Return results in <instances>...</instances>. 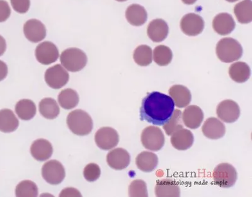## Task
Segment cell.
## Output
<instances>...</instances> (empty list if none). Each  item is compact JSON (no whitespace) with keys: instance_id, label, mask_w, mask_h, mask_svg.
Listing matches in <instances>:
<instances>
[{"instance_id":"cell-9","label":"cell","mask_w":252,"mask_h":197,"mask_svg":"<svg viewBox=\"0 0 252 197\" xmlns=\"http://www.w3.org/2000/svg\"><path fill=\"white\" fill-rule=\"evenodd\" d=\"M94 141L99 148L107 151L118 145L119 136L114 129L109 127H102L96 132Z\"/></svg>"},{"instance_id":"cell-31","label":"cell","mask_w":252,"mask_h":197,"mask_svg":"<svg viewBox=\"0 0 252 197\" xmlns=\"http://www.w3.org/2000/svg\"><path fill=\"white\" fill-rule=\"evenodd\" d=\"M152 49L146 45H141L134 50L133 58L135 62L140 66H147L152 62Z\"/></svg>"},{"instance_id":"cell-21","label":"cell","mask_w":252,"mask_h":197,"mask_svg":"<svg viewBox=\"0 0 252 197\" xmlns=\"http://www.w3.org/2000/svg\"><path fill=\"white\" fill-rule=\"evenodd\" d=\"M155 195L158 197H179L181 189L176 181L172 179H163L158 181L155 189Z\"/></svg>"},{"instance_id":"cell-28","label":"cell","mask_w":252,"mask_h":197,"mask_svg":"<svg viewBox=\"0 0 252 197\" xmlns=\"http://www.w3.org/2000/svg\"><path fill=\"white\" fill-rule=\"evenodd\" d=\"M36 111L37 109L35 104L31 100H21L16 104L15 113L20 119L31 120L35 115Z\"/></svg>"},{"instance_id":"cell-19","label":"cell","mask_w":252,"mask_h":197,"mask_svg":"<svg viewBox=\"0 0 252 197\" xmlns=\"http://www.w3.org/2000/svg\"><path fill=\"white\" fill-rule=\"evenodd\" d=\"M168 93L178 108H185L190 104L192 100L190 90L184 85H173L169 89Z\"/></svg>"},{"instance_id":"cell-6","label":"cell","mask_w":252,"mask_h":197,"mask_svg":"<svg viewBox=\"0 0 252 197\" xmlns=\"http://www.w3.org/2000/svg\"><path fill=\"white\" fill-rule=\"evenodd\" d=\"M142 144L146 149L152 151H158L165 144V136L159 127L149 126L142 132Z\"/></svg>"},{"instance_id":"cell-40","label":"cell","mask_w":252,"mask_h":197,"mask_svg":"<svg viewBox=\"0 0 252 197\" xmlns=\"http://www.w3.org/2000/svg\"><path fill=\"white\" fill-rule=\"evenodd\" d=\"M8 75V66L3 61L0 60V82L5 79Z\"/></svg>"},{"instance_id":"cell-11","label":"cell","mask_w":252,"mask_h":197,"mask_svg":"<svg viewBox=\"0 0 252 197\" xmlns=\"http://www.w3.org/2000/svg\"><path fill=\"white\" fill-rule=\"evenodd\" d=\"M59 56V51L57 47L51 42H42L36 48V59L42 64H53L58 59Z\"/></svg>"},{"instance_id":"cell-32","label":"cell","mask_w":252,"mask_h":197,"mask_svg":"<svg viewBox=\"0 0 252 197\" xmlns=\"http://www.w3.org/2000/svg\"><path fill=\"white\" fill-rule=\"evenodd\" d=\"M172 50L167 46L160 45L154 49V61L159 66H167L172 62Z\"/></svg>"},{"instance_id":"cell-43","label":"cell","mask_w":252,"mask_h":197,"mask_svg":"<svg viewBox=\"0 0 252 197\" xmlns=\"http://www.w3.org/2000/svg\"><path fill=\"white\" fill-rule=\"evenodd\" d=\"M226 1L231 2V3H233V2L237 1H238V0H226Z\"/></svg>"},{"instance_id":"cell-24","label":"cell","mask_w":252,"mask_h":197,"mask_svg":"<svg viewBox=\"0 0 252 197\" xmlns=\"http://www.w3.org/2000/svg\"><path fill=\"white\" fill-rule=\"evenodd\" d=\"M126 17L132 26L139 27L145 24L148 14L143 6L138 4H132L126 10Z\"/></svg>"},{"instance_id":"cell-3","label":"cell","mask_w":252,"mask_h":197,"mask_svg":"<svg viewBox=\"0 0 252 197\" xmlns=\"http://www.w3.org/2000/svg\"><path fill=\"white\" fill-rule=\"evenodd\" d=\"M217 55L220 61L229 63L240 59L243 48L237 40L227 37L220 40L217 46Z\"/></svg>"},{"instance_id":"cell-26","label":"cell","mask_w":252,"mask_h":197,"mask_svg":"<svg viewBox=\"0 0 252 197\" xmlns=\"http://www.w3.org/2000/svg\"><path fill=\"white\" fill-rule=\"evenodd\" d=\"M19 125V120L11 110L0 111V131L4 133H12L17 129Z\"/></svg>"},{"instance_id":"cell-22","label":"cell","mask_w":252,"mask_h":197,"mask_svg":"<svg viewBox=\"0 0 252 197\" xmlns=\"http://www.w3.org/2000/svg\"><path fill=\"white\" fill-rule=\"evenodd\" d=\"M32 156L36 160L44 161L49 160L53 153L52 144L48 141L39 139L32 143L31 147Z\"/></svg>"},{"instance_id":"cell-25","label":"cell","mask_w":252,"mask_h":197,"mask_svg":"<svg viewBox=\"0 0 252 197\" xmlns=\"http://www.w3.org/2000/svg\"><path fill=\"white\" fill-rule=\"evenodd\" d=\"M229 77L234 82L242 84L251 77V70L248 64L244 62H236L229 68Z\"/></svg>"},{"instance_id":"cell-12","label":"cell","mask_w":252,"mask_h":197,"mask_svg":"<svg viewBox=\"0 0 252 197\" xmlns=\"http://www.w3.org/2000/svg\"><path fill=\"white\" fill-rule=\"evenodd\" d=\"M182 32L189 36H196L201 33L204 28L203 19L195 13H188L181 22Z\"/></svg>"},{"instance_id":"cell-34","label":"cell","mask_w":252,"mask_h":197,"mask_svg":"<svg viewBox=\"0 0 252 197\" xmlns=\"http://www.w3.org/2000/svg\"><path fill=\"white\" fill-rule=\"evenodd\" d=\"M38 188L35 183L30 180H25L17 186L15 190L17 197H32L38 196Z\"/></svg>"},{"instance_id":"cell-8","label":"cell","mask_w":252,"mask_h":197,"mask_svg":"<svg viewBox=\"0 0 252 197\" xmlns=\"http://www.w3.org/2000/svg\"><path fill=\"white\" fill-rule=\"evenodd\" d=\"M69 76L62 65L56 64L47 69L45 81L49 86L53 89H60L68 82Z\"/></svg>"},{"instance_id":"cell-15","label":"cell","mask_w":252,"mask_h":197,"mask_svg":"<svg viewBox=\"0 0 252 197\" xmlns=\"http://www.w3.org/2000/svg\"><path fill=\"white\" fill-rule=\"evenodd\" d=\"M202 131L207 138L217 140L224 137L226 134V127L217 118L210 117L205 121Z\"/></svg>"},{"instance_id":"cell-37","label":"cell","mask_w":252,"mask_h":197,"mask_svg":"<svg viewBox=\"0 0 252 197\" xmlns=\"http://www.w3.org/2000/svg\"><path fill=\"white\" fill-rule=\"evenodd\" d=\"M13 10L19 13H26L30 8V0H10Z\"/></svg>"},{"instance_id":"cell-17","label":"cell","mask_w":252,"mask_h":197,"mask_svg":"<svg viewBox=\"0 0 252 197\" xmlns=\"http://www.w3.org/2000/svg\"><path fill=\"white\" fill-rule=\"evenodd\" d=\"M170 141L175 149L179 151H186L192 146L194 138L192 132L182 128L172 134Z\"/></svg>"},{"instance_id":"cell-42","label":"cell","mask_w":252,"mask_h":197,"mask_svg":"<svg viewBox=\"0 0 252 197\" xmlns=\"http://www.w3.org/2000/svg\"><path fill=\"white\" fill-rule=\"evenodd\" d=\"M182 1L186 4H193L197 1V0H182Z\"/></svg>"},{"instance_id":"cell-2","label":"cell","mask_w":252,"mask_h":197,"mask_svg":"<svg viewBox=\"0 0 252 197\" xmlns=\"http://www.w3.org/2000/svg\"><path fill=\"white\" fill-rule=\"evenodd\" d=\"M68 128L73 134L80 136H87L93 129V120L89 114L82 110H75L67 117Z\"/></svg>"},{"instance_id":"cell-14","label":"cell","mask_w":252,"mask_h":197,"mask_svg":"<svg viewBox=\"0 0 252 197\" xmlns=\"http://www.w3.org/2000/svg\"><path fill=\"white\" fill-rule=\"evenodd\" d=\"M107 162L108 165L112 169L116 170L126 169L130 164V154L125 149H114L108 153Z\"/></svg>"},{"instance_id":"cell-7","label":"cell","mask_w":252,"mask_h":197,"mask_svg":"<svg viewBox=\"0 0 252 197\" xmlns=\"http://www.w3.org/2000/svg\"><path fill=\"white\" fill-rule=\"evenodd\" d=\"M42 177L51 185H59L65 178V169L57 160H51L45 163L42 169Z\"/></svg>"},{"instance_id":"cell-27","label":"cell","mask_w":252,"mask_h":197,"mask_svg":"<svg viewBox=\"0 0 252 197\" xmlns=\"http://www.w3.org/2000/svg\"><path fill=\"white\" fill-rule=\"evenodd\" d=\"M236 19L241 24H246L252 21V2L251 0H244L236 4L234 8Z\"/></svg>"},{"instance_id":"cell-4","label":"cell","mask_w":252,"mask_h":197,"mask_svg":"<svg viewBox=\"0 0 252 197\" xmlns=\"http://www.w3.org/2000/svg\"><path fill=\"white\" fill-rule=\"evenodd\" d=\"M63 66L71 72H78L86 66V54L78 48H69L63 51L60 57Z\"/></svg>"},{"instance_id":"cell-1","label":"cell","mask_w":252,"mask_h":197,"mask_svg":"<svg viewBox=\"0 0 252 197\" xmlns=\"http://www.w3.org/2000/svg\"><path fill=\"white\" fill-rule=\"evenodd\" d=\"M175 110L172 98L165 94L153 91L146 96L140 109V119L161 126L172 117Z\"/></svg>"},{"instance_id":"cell-10","label":"cell","mask_w":252,"mask_h":197,"mask_svg":"<svg viewBox=\"0 0 252 197\" xmlns=\"http://www.w3.org/2000/svg\"><path fill=\"white\" fill-rule=\"evenodd\" d=\"M217 113L218 117L222 122L231 124L236 122L240 117V109L235 101L225 100L218 105Z\"/></svg>"},{"instance_id":"cell-35","label":"cell","mask_w":252,"mask_h":197,"mask_svg":"<svg viewBox=\"0 0 252 197\" xmlns=\"http://www.w3.org/2000/svg\"><path fill=\"white\" fill-rule=\"evenodd\" d=\"M129 196L130 197H148L147 185L145 181L135 180L129 187Z\"/></svg>"},{"instance_id":"cell-29","label":"cell","mask_w":252,"mask_h":197,"mask_svg":"<svg viewBox=\"0 0 252 197\" xmlns=\"http://www.w3.org/2000/svg\"><path fill=\"white\" fill-rule=\"evenodd\" d=\"M39 108L40 114L47 119H55L60 113L59 105L51 98H44L40 101Z\"/></svg>"},{"instance_id":"cell-5","label":"cell","mask_w":252,"mask_h":197,"mask_svg":"<svg viewBox=\"0 0 252 197\" xmlns=\"http://www.w3.org/2000/svg\"><path fill=\"white\" fill-rule=\"evenodd\" d=\"M214 181L222 189H228L235 185L238 178V173L235 167L228 163H220L214 169Z\"/></svg>"},{"instance_id":"cell-41","label":"cell","mask_w":252,"mask_h":197,"mask_svg":"<svg viewBox=\"0 0 252 197\" xmlns=\"http://www.w3.org/2000/svg\"><path fill=\"white\" fill-rule=\"evenodd\" d=\"M6 49V43L5 39L1 35H0V56L3 55Z\"/></svg>"},{"instance_id":"cell-23","label":"cell","mask_w":252,"mask_h":197,"mask_svg":"<svg viewBox=\"0 0 252 197\" xmlns=\"http://www.w3.org/2000/svg\"><path fill=\"white\" fill-rule=\"evenodd\" d=\"M137 167L145 173H150L157 169L158 158L156 154L149 151H143L136 158Z\"/></svg>"},{"instance_id":"cell-30","label":"cell","mask_w":252,"mask_h":197,"mask_svg":"<svg viewBox=\"0 0 252 197\" xmlns=\"http://www.w3.org/2000/svg\"><path fill=\"white\" fill-rule=\"evenodd\" d=\"M58 102L62 108L70 110L77 106L79 103V96L77 92L74 89H65L61 91L58 95Z\"/></svg>"},{"instance_id":"cell-33","label":"cell","mask_w":252,"mask_h":197,"mask_svg":"<svg viewBox=\"0 0 252 197\" xmlns=\"http://www.w3.org/2000/svg\"><path fill=\"white\" fill-rule=\"evenodd\" d=\"M182 112L180 110H174L170 120L163 125V130L166 135L172 136L178 130L183 128Z\"/></svg>"},{"instance_id":"cell-39","label":"cell","mask_w":252,"mask_h":197,"mask_svg":"<svg viewBox=\"0 0 252 197\" xmlns=\"http://www.w3.org/2000/svg\"><path fill=\"white\" fill-rule=\"evenodd\" d=\"M60 197H82L80 192L78 190L73 189V188H67V189L63 190Z\"/></svg>"},{"instance_id":"cell-16","label":"cell","mask_w":252,"mask_h":197,"mask_svg":"<svg viewBox=\"0 0 252 197\" xmlns=\"http://www.w3.org/2000/svg\"><path fill=\"white\" fill-rule=\"evenodd\" d=\"M204 113L197 105H190L184 110L182 120L187 127L191 129L199 128L204 120Z\"/></svg>"},{"instance_id":"cell-36","label":"cell","mask_w":252,"mask_h":197,"mask_svg":"<svg viewBox=\"0 0 252 197\" xmlns=\"http://www.w3.org/2000/svg\"><path fill=\"white\" fill-rule=\"evenodd\" d=\"M101 174V170L100 167L95 163H90L85 168L83 171V175L84 177L89 182H93V181L98 180L100 177Z\"/></svg>"},{"instance_id":"cell-44","label":"cell","mask_w":252,"mask_h":197,"mask_svg":"<svg viewBox=\"0 0 252 197\" xmlns=\"http://www.w3.org/2000/svg\"><path fill=\"white\" fill-rule=\"evenodd\" d=\"M116 1H119V2H123L127 1V0H116Z\"/></svg>"},{"instance_id":"cell-38","label":"cell","mask_w":252,"mask_h":197,"mask_svg":"<svg viewBox=\"0 0 252 197\" xmlns=\"http://www.w3.org/2000/svg\"><path fill=\"white\" fill-rule=\"evenodd\" d=\"M11 14V9L8 3L4 0H0V22H5Z\"/></svg>"},{"instance_id":"cell-18","label":"cell","mask_w":252,"mask_h":197,"mask_svg":"<svg viewBox=\"0 0 252 197\" xmlns=\"http://www.w3.org/2000/svg\"><path fill=\"white\" fill-rule=\"evenodd\" d=\"M235 26V22L233 17L226 13L217 15L213 22L214 30L220 35L229 34L233 32Z\"/></svg>"},{"instance_id":"cell-13","label":"cell","mask_w":252,"mask_h":197,"mask_svg":"<svg viewBox=\"0 0 252 197\" xmlns=\"http://www.w3.org/2000/svg\"><path fill=\"white\" fill-rule=\"evenodd\" d=\"M25 36L29 41L37 43L46 36V28L44 25L37 19H31L24 26Z\"/></svg>"},{"instance_id":"cell-20","label":"cell","mask_w":252,"mask_h":197,"mask_svg":"<svg viewBox=\"0 0 252 197\" xmlns=\"http://www.w3.org/2000/svg\"><path fill=\"white\" fill-rule=\"evenodd\" d=\"M168 32L169 28L165 20L160 19H155L148 25V35L153 42L163 41L168 36Z\"/></svg>"}]
</instances>
